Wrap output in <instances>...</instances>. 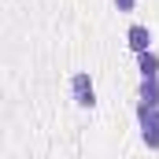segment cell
<instances>
[{
  "instance_id": "obj_4",
  "label": "cell",
  "mask_w": 159,
  "mask_h": 159,
  "mask_svg": "<svg viewBox=\"0 0 159 159\" xmlns=\"http://www.w3.org/2000/svg\"><path fill=\"white\" fill-rule=\"evenodd\" d=\"M137 119H141V126L159 122V100H141V104H137Z\"/></svg>"
},
{
  "instance_id": "obj_3",
  "label": "cell",
  "mask_w": 159,
  "mask_h": 159,
  "mask_svg": "<svg viewBox=\"0 0 159 159\" xmlns=\"http://www.w3.org/2000/svg\"><path fill=\"white\" fill-rule=\"evenodd\" d=\"M137 67H141V78H159V56L156 52H141Z\"/></svg>"
},
{
  "instance_id": "obj_2",
  "label": "cell",
  "mask_w": 159,
  "mask_h": 159,
  "mask_svg": "<svg viewBox=\"0 0 159 159\" xmlns=\"http://www.w3.org/2000/svg\"><path fill=\"white\" fill-rule=\"evenodd\" d=\"M126 41H129V48L141 56V52H152L148 44H152V34H148V26H141V22H133L129 30H126Z\"/></svg>"
},
{
  "instance_id": "obj_7",
  "label": "cell",
  "mask_w": 159,
  "mask_h": 159,
  "mask_svg": "<svg viewBox=\"0 0 159 159\" xmlns=\"http://www.w3.org/2000/svg\"><path fill=\"white\" fill-rule=\"evenodd\" d=\"M115 7H119V11H133V7H137V0H115Z\"/></svg>"
},
{
  "instance_id": "obj_6",
  "label": "cell",
  "mask_w": 159,
  "mask_h": 159,
  "mask_svg": "<svg viewBox=\"0 0 159 159\" xmlns=\"http://www.w3.org/2000/svg\"><path fill=\"white\" fill-rule=\"evenodd\" d=\"M141 137H144V144H148V148H159V122H148Z\"/></svg>"
},
{
  "instance_id": "obj_5",
  "label": "cell",
  "mask_w": 159,
  "mask_h": 159,
  "mask_svg": "<svg viewBox=\"0 0 159 159\" xmlns=\"http://www.w3.org/2000/svg\"><path fill=\"white\" fill-rule=\"evenodd\" d=\"M141 100H159V78H141Z\"/></svg>"
},
{
  "instance_id": "obj_1",
  "label": "cell",
  "mask_w": 159,
  "mask_h": 159,
  "mask_svg": "<svg viewBox=\"0 0 159 159\" xmlns=\"http://www.w3.org/2000/svg\"><path fill=\"white\" fill-rule=\"evenodd\" d=\"M70 93H74V104L78 107H93L96 104V89H93V81L85 70H78L74 78H70Z\"/></svg>"
}]
</instances>
